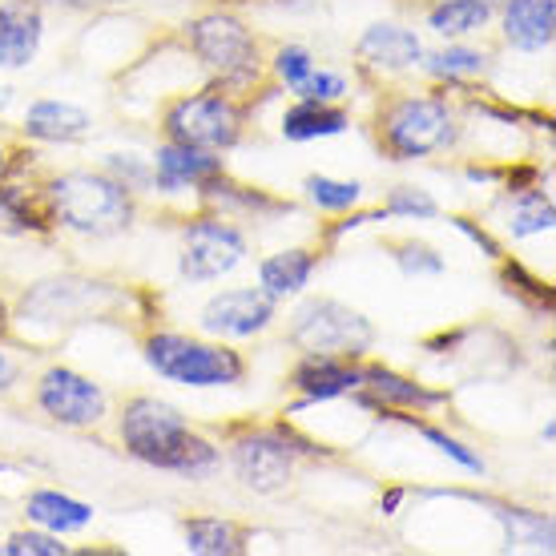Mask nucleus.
I'll return each mask as SVG.
<instances>
[{
	"label": "nucleus",
	"instance_id": "obj_1",
	"mask_svg": "<svg viewBox=\"0 0 556 556\" xmlns=\"http://www.w3.org/2000/svg\"><path fill=\"white\" fill-rule=\"evenodd\" d=\"M117 444L126 447L129 459H138L153 472L186 476V480H206L223 468V444L190 424V416L178 404L162 395H129L113 416Z\"/></svg>",
	"mask_w": 556,
	"mask_h": 556
},
{
	"label": "nucleus",
	"instance_id": "obj_2",
	"mask_svg": "<svg viewBox=\"0 0 556 556\" xmlns=\"http://www.w3.org/2000/svg\"><path fill=\"white\" fill-rule=\"evenodd\" d=\"M134 190H126L105 169H61L49 174L41 186V206L49 214L53 230H65L73 238H122L138 223Z\"/></svg>",
	"mask_w": 556,
	"mask_h": 556
},
{
	"label": "nucleus",
	"instance_id": "obj_3",
	"mask_svg": "<svg viewBox=\"0 0 556 556\" xmlns=\"http://www.w3.org/2000/svg\"><path fill=\"white\" fill-rule=\"evenodd\" d=\"M376 141L388 162L412 166L459 150L464 122L447 89H391L376 105Z\"/></svg>",
	"mask_w": 556,
	"mask_h": 556
},
{
	"label": "nucleus",
	"instance_id": "obj_4",
	"mask_svg": "<svg viewBox=\"0 0 556 556\" xmlns=\"http://www.w3.org/2000/svg\"><path fill=\"white\" fill-rule=\"evenodd\" d=\"M181 45L190 49L194 65L210 85H218L235 98H251L266 81L263 41L247 21L230 9H210L181 25Z\"/></svg>",
	"mask_w": 556,
	"mask_h": 556
},
{
	"label": "nucleus",
	"instance_id": "obj_5",
	"mask_svg": "<svg viewBox=\"0 0 556 556\" xmlns=\"http://www.w3.org/2000/svg\"><path fill=\"white\" fill-rule=\"evenodd\" d=\"M141 363L162 383L190 391L242 388L251 376V363L235 343L210 339L202 331H169V327H153L141 334Z\"/></svg>",
	"mask_w": 556,
	"mask_h": 556
},
{
	"label": "nucleus",
	"instance_id": "obj_6",
	"mask_svg": "<svg viewBox=\"0 0 556 556\" xmlns=\"http://www.w3.org/2000/svg\"><path fill=\"white\" fill-rule=\"evenodd\" d=\"M162 138L198 146L210 153H230L242 146L247 126H251V105L247 98H235L218 85L202 81L198 89L174 93L162 105Z\"/></svg>",
	"mask_w": 556,
	"mask_h": 556
},
{
	"label": "nucleus",
	"instance_id": "obj_7",
	"mask_svg": "<svg viewBox=\"0 0 556 556\" xmlns=\"http://www.w3.org/2000/svg\"><path fill=\"white\" fill-rule=\"evenodd\" d=\"M303 456H315V447L303 435H294L287 424H251L235 431L223 447L235 480L254 496H282L294 484Z\"/></svg>",
	"mask_w": 556,
	"mask_h": 556
},
{
	"label": "nucleus",
	"instance_id": "obj_8",
	"mask_svg": "<svg viewBox=\"0 0 556 556\" xmlns=\"http://www.w3.org/2000/svg\"><path fill=\"white\" fill-rule=\"evenodd\" d=\"M287 339L294 351L367 359L376 351V323L334 294H299L287 315Z\"/></svg>",
	"mask_w": 556,
	"mask_h": 556
},
{
	"label": "nucleus",
	"instance_id": "obj_9",
	"mask_svg": "<svg viewBox=\"0 0 556 556\" xmlns=\"http://www.w3.org/2000/svg\"><path fill=\"white\" fill-rule=\"evenodd\" d=\"M247 263H251V235H247L242 223L226 218V214H214V210H198L181 223L178 278L186 287L223 282Z\"/></svg>",
	"mask_w": 556,
	"mask_h": 556
},
{
	"label": "nucleus",
	"instance_id": "obj_10",
	"mask_svg": "<svg viewBox=\"0 0 556 556\" xmlns=\"http://www.w3.org/2000/svg\"><path fill=\"white\" fill-rule=\"evenodd\" d=\"M113 303H122V294L110 282L85 275H53L33 282L21 294V311H13V323H28L33 331H70L77 323H89L105 315Z\"/></svg>",
	"mask_w": 556,
	"mask_h": 556
},
{
	"label": "nucleus",
	"instance_id": "obj_11",
	"mask_svg": "<svg viewBox=\"0 0 556 556\" xmlns=\"http://www.w3.org/2000/svg\"><path fill=\"white\" fill-rule=\"evenodd\" d=\"M33 404L49 424L70 431H89L101 428L113 416V395L105 383L93 376H85L70 363H49L37 383H33Z\"/></svg>",
	"mask_w": 556,
	"mask_h": 556
},
{
	"label": "nucleus",
	"instance_id": "obj_12",
	"mask_svg": "<svg viewBox=\"0 0 556 556\" xmlns=\"http://www.w3.org/2000/svg\"><path fill=\"white\" fill-rule=\"evenodd\" d=\"M278 315H282V303H275L251 282V287H223L210 294L206 303L198 306L194 327L223 343H251L275 327Z\"/></svg>",
	"mask_w": 556,
	"mask_h": 556
},
{
	"label": "nucleus",
	"instance_id": "obj_13",
	"mask_svg": "<svg viewBox=\"0 0 556 556\" xmlns=\"http://www.w3.org/2000/svg\"><path fill=\"white\" fill-rule=\"evenodd\" d=\"M424 33L400 21H371L355 41V65L371 81H404L419 73L424 61Z\"/></svg>",
	"mask_w": 556,
	"mask_h": 556
},
{
	"label": "nucleus",
	"instance_id": "obj_14",
	"mask_svg": "<svg viewBox=\"0 0 556 556\" xmlns=\"http://www.w3.org/2000/svg\"><path fill=\"white\" fill-rule=\"evenodd\" d=\"M351 400L367 412H376V416H428V412L447 404V391L428 388V383H419V379L367 355L363 359V388Z\"/></svg>",
	"mask_w": 556,
	"mask_h": 556
},
{
	"label": "nucleus",
	"instance_id": "obj_15",
	"mask_svg": "<svg viewBox=\"0 0 556 556\" xmlns=\"http://www.w3.org/2000/svg\"><path fill=\"white\" fill-rule=\"evenodd\" d=\"M291 391L299 395L287 412L299 407H319L351 400L363 388V359H343V355H319V351H299V363L291 367Z\"/></svg>",
	"mask_w": 556,
	"mask_h": 556
},
{
	"label": "nucleus",
	"instance_id": "obj_16",
	"mask_svg": "<svg viewBox=\"0 0 556 556\" xmlns=\"http://www.w3.org/2000/svg\"><path fill=\"white\" fill-rule=\"evenodd\" d=\"M153 166V194L162 198H186L214 181L218 174H226V157L223 153L198 150V146H181V141L162 138L150 153Z\"/></svg>",
	"mask_w": 556,
	"mask_h": 556
},
{
	"label": "nucleus",
	"instance_id": "obj_17",
	"mask_svg": "<svg viewBox=\"0 0 556 556\" xmlns=\"http://www.w3.org/2000/svg\"><path fill=\"white\" fill-rule=\"evenodd\" d=\"M93 126V113L70 98H37L21 113V138L33 146H85Z\"/></svg>",
	"mask_w": 556,
	"mask_h": 556
},
{
	"label": "nucleus",
	"instance_id": "obj_18",
	"mask_svg": "<svg viewBox=\"0 0 556 556\" xmlns=\"http://www.w3.org/2000/svg\"><path fill=\"white\" fill-rule=\"evenodd\" d=\"M49 33L37 0H0V73H25L37 65Z\"/></svg>",
	"mask_w": 556,
	"mask_h": 556
},
{
	"label": "nucleus",
	"instance_id": "obj_19",
	"mask_svg": "<svg viewBox=\"0 0 556 556\" xmlns=\"http://www.w3.org/2000/svg\"><path fill=\"white\" fill-rule=\"evenodd\" d=\"M496 28H501L504 49L513 53H548L556 41V0H501Z\"/></svg>",
	"mask_w": 556,
	"mask_h": 556
},
{
	"label": "nucleus",
	"instance_id": "obj_20",
	"mask_svg": "<svg viewBox=\"0 0 556 556\" xmlns=\"http://www.w3.org/2000/svg\"><path fill=\"white\" fill-rule=\"evenodd\" d=\"M323 251L319 247H282L254 263V287L270 294L275 303H294L299 294L311 291V282L319 275Z\"/></svg>",
	"mask_w": 556,
	"mask_h": 556
},
{
	"label": "nucleus",
	"instance_id": "obj_21",
	"mask_svg": "<svg viewBox=\"0 0 556 556\" xmlns=\"http://www.w3.org/2000/svg\"><path fill=\"white\" fill-rule=\"evenodd\" d=\"M492 73V53L476 41H440L435 49H424L419 77H428L435 89H464L472 81H484Z\"/></svg>",
	"mask_w": 556,
	"mask_h": 556
},
{
	"label": "nucleus",
	"instance_id": "obj_22",
	"mask_svg": "<svg viewBox=\"0 0 556 556\" xmlns=\"http://www.w3.org/2000/svg\"><path fill=\"white\" fill-rule=\"evenodd\" d=\"M355 126L348 105H331V101H306L291 98V105L278 113V138L291 146H311V141L343 138Z\"/></svg>",
	"mask_w": 556,
	"mask_h": 556
},
{
	"label": "nucleus",
	"instance_id": "obj_23",
	"mask_svg": "<svg viewBox=\"0 0 556 556\" xmlns=\"http://www.w3.org/2000/svg\"><path fill=\"white\" fill-rule=\"evenodd\" d=\"M25 520L70 541V536H81V532L93 529L98 508L89 501H81V496L61 492V488H33L25 496Z\"/></svg>",
	"mask_w": 556,
	"mask_h": 556
},
{
	"label": "nucleus",
	"instance_id": "obj_24",
	"mask_svg": "<svg viewBox=\"0 0 556 556\" xmlns=\"http://www.w3.org/2000/svg\"><path fill=\"white\" fill-rule=\"evenodd\" d=\"M496 25V0H431L424 28L435 41H476Z\"/></svg>",
	"mask_w": 556,
	"mask_h": 556
},
{
	"label": "nucleus",
	"instance_id": "obj_25",
	"mask_svg": "<svg viewBox=\"0 0 556 556\" xmlns=\"http://www.w3.org/2000/svg\"><path fill=\"white\" fill-rule=\"evenodd\" d=\"M553 226H556V202L536 181L504 194V238L508 242H529V238L553 235Z\"/></svg>",
	"mask_w": 556,
	"mask_h": 556
},
{
	"label": "nucleus",
	"instance_id": "obj_26",
	"mask_svg": "<svg viewBox=\"0 0 556 556\" xmlns=\"http://www.w3.org/2000/svg\"><path fill=\"white\" fill-rule=\"evenodd\" d=\"M0 235L4 238H45L53 235L49 214L41 206V190H28L21 181H0Z\"/></svg>",
	"mask_w": 556,
	"mask_h": 556
},
{
	"label": "nucleus",
	"instance_id": "obj_27",
	"mask_svg": "<svg viewBox=\"0 0 556 556\" xmlns=\"http://www.w3.org/2000/svg\"><path fill=\"white\" fill-rule=\"evenodd\" d=\"M247 541V529L230 516H190L181 525V544L190 556H242Z\"/></svg>",
	"mask_w": 556,
	"mask_h": 556
},
{
	"label": "nucleus",
	"instance_id": "obj_28",
	"mask_svg": "<svg viewBox=\"0 0 556 556\" xmlns=\"http://www.w3.org/2000/svg\"><path fill=\"white\" fill-rule=\"evenodd\" d=\"M388 419H400V424H407V428L416 431L424 444H431L440 456L447 459V464H456L464 476H476V480H484L488 476V459L480 456V447H472L468 440H459V435H452L447 428H435V424H424V419L416 416H388Z\"/></svg>",
	"mask_w": 556,
	"mask_h": 556
},
{
	"label": "nucleus",
	"instance_id": "obj_29",
	"mask_svg": "<svg viewBox=\"0 0 556 556\" xmlns=\"http://www.w3.org/2000/svg\"><path fill=\"white\" fill-rule=\"evenodd\" d=\"M303 198L319 214H351L367 202V186L359 178H334V174H306L303 178Z\"/></svg>",
	"mask_w": 556,
	"mask_h": 556
},
{
	"label": "nucleus",
	"instance_id": "obj_30",
	"mask_svg": "<svg viewBox=\"0 0 556 556\" xmlns=\"http://www.w3.org/2000/svg\"><path fill=\"white\" fill-rule=\"evenodd\" d=\"M319 65V56H315V49L303 41H282L275 49V53L266 56V81L275 85L278 93H299V85L311 77V70Z\"/></svg>",
	"mask_w": 556,
	"mask_h": 556
},
{
	"label": "nucleus",
	"instance_id": "obj_31",
	"mask_svg": "<svg viewBox=\"0 0 556 556\" xmlns=\"http://www.w3.org/2000/svg\"><path fill=\"white\" fill-rule=\"evenodd\" d=\"M379 206L388 210V218H404V223H435L444 218V206L435 202L428 186H416V181H395Z\"/></svg>",
	"mask_w": 556,
	"mask_h": 556
},
{
	"label": "nucleus",
	"instance_id": "obj_32",
	"mask_svg": "<svg viewBox=\"0 0 556 556\" xmlns=\"http://www.w3.org/2000/svg\"><path fill=\"white\" fill-rule=\"evenodd\" d=\"M388 251L391 263L400 266V275L407 278H440L447 270V258L424 238H400V242H391Z\"/></svg>",
	"mask_w": 556,
	"mask_h": 556
},
{
	"label": "nucleus",
	"instance_id": "obj_33",
	"mask_svg": "<svg viewBox=\"0 0 556 556\" xmlns=\"http://www.w3.org/2000/svg\"><path fill=\"white\" fill-rule=\"evenodd\" d=\"M101 169L117 178L126 190H134L138 198L153 194V166H150V153L138 150H110L101 153Z\"/></svg>",
	"mask_w": 556,
	"mask_h": 556
},
{
	"label": "nucleus",
	"instance_id": "obj_34",
	"mask_svg": "<svg viewBox=\"0 0 556 556\" xmlns=\"http://www.w3.org/2000/svg\"><path fill=\"white\" fill-rule=\"evenodd\" d=\"M4 556H73V544H65V536H53V532L37 529V525H25L4 536L0 544Z\"/></svg>",
	"mask_w": 556,
	"mask_h": 556
},
{
	"label": "nucleus",
	"instance_id": "obj_35",
	"mask_svg": "<svg viewBox=\"0 0 556 556\" xmlns=\"http://www.w3.org/2000/svg\"><path fill=\"white\" fill-rule=\"evenodd\" d=\"M351 77L343 70H334V65H315L311 77L299 85V93L294 98H306V101H331V105H348L351 98Z\"/></svg>",
	"mask_w": 556,
	"mask_h": 556
},
{
	"label": "nucleus",
	"instance_id": "obj_36",
	"mask_svg": "<svg viewBox=\"0 0 556 556\" xmlns=\"http://www.w3.org/2000/svg\"><path fill=\"white\" fill-rule=\"evenodd\" d=\"M501 278L508 282V287H504L508 294L516 291L520 299H529V303H536V306H553V294H548V287H544L541 278H532L520 263H513V258H501Z\"/></svg>",
	"mask_w": 556,
	"mask_h": 556
},
{
	"label": "nucleus",
	"instance_id": "obj_37",
	"mask_svg": "<svg viewBox=\"0 0 556 556\" xmlns=\"http://www.w3.org/2000/svg\"><path fill=\"white\" fill-rule=\"evenodd\" d=\"M447 226H452L459 238H468V242H472V247L484 254V258H492V263H501V258H504L501 238L492 235L484 223H476V218H468V214H447Z\"/></svg>",
	"mask_w": 556,
	"mask_h": 556
},
{
	"label": "nucleus",
	"instance_id": "obj_38",
	"mask_svg": "<svg viewBox=\"0 0 556 556\" xmlns=\"http://www.w3.org/2000/svg\"><path fill=\"white\" fill-rule=\"evenodd\" d=\"M41 9H61V13H110L129 0H37Z\"/></svg>",
	"mask_w": 556,
	"mask_h": 556
},
{
	"label": "nucleus",
	"instance_id": "obj_39",
	"mask_svg": "<svg viewBox=\"0 0 556 556\" xmlns=\"http://www.w3.org/2000/svg\"><path fill=\"white\" fill-rule=\"evenodd\" d=\"M21 379H25V363L0 343V395H9V391L21 388Z\"/></svg>",
	"mask_w": 556,
	"mask_h": 556
},
{
	"label": "nucleus",
	"instance_id": "obj_40",
	"mask_svg": "<svg viewBox=\"0 0 556 556\" xmlns=\"http://www.w3.org/2000/svg\"><path fill=\"white\" fill-rule=\"evenodd\" d=\"M404 501H407V488L404 484L388 488V492H379V513H383V516H400Z\"/></svg>",
	"mask_w": 556,
	"mask_h": 556
},
{
	"label": "nucleus",
	"instance_id": "obj_41",
	"mask_svg": "<svg viewBox=\"0 0 556 556\" xmlns=\"http://www.w3.org/2000/svg\"><path fill=\"white\" fill-rule=\"evenodd\" d=\"M16 174H21V153H16L13 146H4V141H0V181L16 178Z\"/></svg>",
	"mask_w": 556,
	"mask_h": 556
},
{
	"label": "nucleus",
	"instance_id": "obj_42",
	"mask_svg": "<svg viewBox=\"0 0 556 556\" xmlns=\"http://www.w3.org/2000/svg\"><path fill=\"white\" fill-rule=\"evenodd\" d=\"M275 9H282V13H311L319 0H270Z\"/></svg>",
	"mask_w": 556,
	"mask_h": 556
},
{
	"label": "nucleus",
	"instance_id": "obj_43",
	"mask_svg": "<svg viewBox=\"0 0 556 556\" xmlns=\"http://www.w3.org/2000/svg\"><path fill=\"white\" fill-rule=\"evenodd\" d=\"M13 334V306H9V299H0V343Z\"/></svg>",
	"mask_w": 556,
	"mask_h": 556
},
{
	"label": "nucleus",
	"instance_id": "obj_44",
	"mask_svg": "<svg viewBox=\"0 0 556 556\" xmlns=\"http://www.w3.org/2000/svg\"><path fill=\"white\" fill-rule=\"evenodd\" d=\"M553 440H556V424L548 419V424L541 428V444H553Z\"/></svg>",
	"mask_w": 556,
	"mask_h": 556
},
{
	"label": "nucleus",
	"instance_id": "obj_45",
	"mask_svg": "<svg viewBox=\"0 0 556 556\" xmlns=\"http://www.w3.org/2000/svg\"><path fill=\"white\" fill-rule=\"evenodd\" d=\"M0 556H4V553H0Z\"/></svg>",
	"mask_w": 556,
	"mask_h": 556
}]
</instances>
